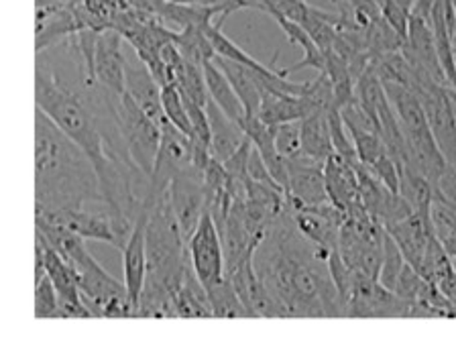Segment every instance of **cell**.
<instances>
[{"instance_id": "obj_1", "label": "cell", "mask_w": 456, "mask_h": 342, "mask_svg": "<svg viewBox=\"0 0 456 342\" xmlns=\"http://www.w3.org/2000/svg\"><path fill=\"white\" fill-rule=\"evenodd\" d=\"M330 253L299 232L289 206L271 224L253 263L285 318H346L328 267Z\"/></svg>"}, {"instance_id": "obj_2", "label": "cell", "mask_w": 456, "mask_h": 342, "mask_svg": "<svg viewBox=\"0 0 456 342\" xmlns=\"http://www.w3.org/2000/svg\"><path fill=\"white\" fill-rule=\"evenodd\" d=\"M102 200L90 157L45 112L35 110V210H76Z\"/></svg>"}, {"instance_id": "obj_3", "label": "cell", "mask_w": 456, "mask_h": 342, "mask_svg": "<svg viewBox=\"0 0 456 342\" xmlns=\"http://www.w3.org/2000/svg\"><path fill=\"white\" fill-rule=\"evenodd\" d=\"M147 280L137 305V318H175L174 294L191 269L188 239L183 237L169 191L155 200L147 223Z\"/></svg>"}, {"instance_id": "obj_4", "label": "cell", "mask_w": 456, "mask_h": 342, "mask_svg": "<svg viewBox=\"0 0 456 342\" xmlns=\"http://www.w3.org/2000/svg\"><path fill=\"white\" fill-rule=\"evenodd\" d=\"M112 112L133 163L142 174L151 175L161 147V125L149 117L126 92H112Z\"/></svg>"}, {"instance_id": "obj_5", "label": "cell", "mask_w": 456, "mask_h": 342, "mask_svg": "<svg viewBox=\"0 0 456 342\" xmlns=\"http://www.w3.org/2000/svg\"><path fill=\"white\" fill-rule=\"evenodd\" d=\"M411 92L422 104L428 125H430L434 139H436L442 155L446 157L448 166L456 167V109L451 96V86H442L424 71L416 69Z\"/></svg>"}, {"instance_id": "obj_6", "label": "cell", "mask_w": 456, "mask_h": 342, "mask_svg": "<svg viewBox=\"0 0 456 342\" xmlns=\"http://www.w3.org/2000/svg\"><path fill=\"white\" fill-rule=\"evenodd\" d=\"M41 212V210H35ZM47 214V216L55 218L57 223L68 226L69 231L80 234L86 240H100L106 242V245H112L123 251L128 237L133 232V224H128L117 214L112 212L109 204L104 202H94L88 206H82V208L76 210H61V212H41Z\"/></svg>"}, {"instance_id": "obj_7", "label": "cell", "mask_w": 456, "mask_h": 342, "mask_svg": "<svg viewBox=\"0 0 456 342\" xmlns=\"http://www.w3.org/2000/svg\"><path fill=\"white\" fill-rule=\"evenodd\" d=\"M190 167H196L191 137L171 125L166 118L161 125V147L159 153H157V161L151 174V191H149V200L155 204V200L169 190L174 177Z\"/></svg>"}, {"instance_id": "obj_8", "label": "cell", "mask_w": 456, "mask_h": 342, "mask_svg": "<svg viewBox=\"0 0 456 342\" xmlns=\"http://www.w3.org/2000/svg\"><path fill=\"white\" fill-rule=\"evenodd\" d=\"M346 318H410V305L379 280L354 273L345 302Z\"/></svg>"}, {"instance_id": "obj_9", "label": "cell", "mask_w": 456, "mask_h": 342, "mask_svg": "<svg viewBox=\"0 0 456 342\" xmlns=\"http://www.w3.org/2000/svg\"><path fill=\"white\" fill-rule=\"evenodd\" d=\"M188 248L191 267H194L198 280L204 285L206 291L226 280L223 239H220L218 226L208 210L204 212L198 228L188 240Z\"/></svg>"}, {"instance_id": "obj_10", "label": "cell", "mask_w": 456, "mask_h": 342, "mask_svg": "<svg viewBox=\"0 0 456 342\" xmlns=\"http://www.w3.org/2000/svg\"><path fill=\"white\" fill-rule=\"evenodd\" d=\"M169 202L177 223L182 226L185 239H191V234L202 220L204 212L208 210V196H206L204 171L200 167H190L174 177L169 185Z\"/></svg>"}, {"instance_id": "obj_11", "label": "cell", "mask_w": 456, "mask_h": 342, "mask_svg": "<svg viewBox=\"0 0 456 342\" xmlns=\"http://www.w3.org/2000/svg\"><path fill=\"white\" fill-rule=\"evenodd\" d=\"M35 240H37L43 248L45 273L53 283L57 297H60L63 318H94V314H92V310L84 302L80 281H77L74 267L63 259L60 251H55L52 245H47L45 240L39 237H35Z\"/></svg>"}, {"instance_id": "obj_12", "label": "cell", "mask_w": 456, "mask_h": 342, "mask_svg": "<svg viewBox=\"0 0 456 342\" xmlns=\"http://www.w3.org/2000/svg\"><path fill=\"white\" fill-rule=\"evenodd\" d=\"M288 206L291 210L302 206H314L328 202L324 163L314 161L304 153L288 159V190H285Z\"/></svg>"}, {"instance_id": "obj_13", "label": "cell", "mask_w": 456, "mask_h": 342, "mask_svg": "<svg viewBox=\"0 0 456 342\" xmlns=\"http://www.w3.org/2000/svg\"><path fill=\"white\" fill-rule=\"evenodd\" d=\"M226 277L232 281L251 318H285L280 302L271 296V291L256 273L253 259L242 261L240 265L228 271Z\"/></svg>"}, {"instance_id": "obj_14", "label": "cell", "mask_w": 456, "mask_h": 342, "mask_svg": "<svg viewBox=\"0 0 456 342\" xmlns=\"http://www.w3.org/2000/svg\"><path fill=\"white\" fill-rule=\"evenodd\" d=\"M96 80L114 94L126 92V57L123 53V35L117 28H106L98 35Z\"/></svg>"}, {"instance_id": "obj_15", "label": "cell", "mask_w": 456, "mask_h": 342, "mask_svg": "<svg viewBox=\"0 0 456 342\" xmlns=\"http://www.w3.org/2000/svg\"><path fill=\"white\" fill-rule=\"evenodd\" d=\"M324 180L330 202L334 206H338L346 216L365 210L361 198L359 175H356V169L351 163H346L342 157L334 153L330 159L324 163Z\"/></svg>"}, {"instance_id": "obj_16", "label": "cell", "mask_w": 456, "mask_h": 342, "mask_svg": "<svg viewBox=\"0 0 456 342\" xmlns=\"http://www.w3.org/2000/svg\"><path fill=\"white\" fill-rule=\"evenodd\" d=\"M385 231L395 239V242L405 256V261H408L410 265L419 273L426 251H428V245H430V240L436 237L432 218H426L422 214L411 212L408 218L385 226Z\"/></svg>"}, {"instance_id": "obj_17", "label": "cell", "mask_w": 456, "mask_h": 342, "mask_svg": "<svg viewBox=\"0 0 456 342\" xmlns=\"http://www.w3.org/2000/svg\"><path fill=\"white\" fill-rule=\"evenodd\" d=\"M151 210L142 214L134 224L131 237H128L126 245L123 248V271H125V285L128 291V297L134 304V308L139 305V299L145 288L147 280V223Z\"/></svg>"}, {"instance_id": "obj_18", "label": "cell", "mask_w": 456, "mask_h": 342, "mask_svg": "<svg viewBox=\"0 0 456 342\" xmlns=\"http://www.w3.org/2000/svg\"><path fill=\"white\" fill-rule=\"evenodd\" d=\"M161 90L163 88L153 77L151 69L139 57L126 60V94L159 125H163V120H166Z\"/></svg>"}, {"instance_id": "obj_19", "label": "cell", "mask_w": 456, "mask_h": 342, "mask_svg": "<svg viewBox=\"0 0 456 342\" xmlns=\"http://www.w3.org/2000/svg\"><path fill=\"white\" fill-rule=\"evenodd\" d=\"M206 112H208L210 134H212L210 155L220 163H224L239 151V147L245 142L247 134L239 123H234L232 118H228L226 114L220 110V106L214 102L212 98H208Z\"/></svg>"}, {"instance_id": "obj_20", "label": "cell", "mask_w": 456, "mask_h": 342, "mask_svg": "<svg viewBox=\"0 0 456 342\" xmlns=\"http://www.w3.org/2000/svg\"><path fill=\"white\" fill-rule=\"evenodd\" d=\"M214 61L224 71L228 82L232 84L234 92L239 94L240 102L245 104L247 117H256L263 100V86L259 77H256V71L248 66H242L239 61L226 60L223 55H214Z\"/></svg>"}, {"instance_id": "obj_21", "label": "cell", "mask_w": 456, "mask_h": 342, "mask_svg": "<svg viewBox=\"0 0 456 342\" xmlns=\"http://www.w3.org/2000/svg\"><path fill=\"white\" fill-rule=\"evenodd\" d=\"M312 112H316V106L312 104L308 96H288L263 90L259 118L269 126L294 123V120H302Z\"/></svg>"}, {"instance_id": "obj_22", "label": "cell", "mask_w": 456, "mask_h": 342, "mask_svg": "<svg viewBox=\"0 0 456 342\" xmlns=\"http://www.w3.org/2000/svg\"><path fill=\"white\" fill-rule=\"evenodd\" d=\"M204 77H206V86H208V94L220 106L228 118H232L234 123H242L247 118V110L245 104L240 102V98L237 92H234L232 84L228 82V77L214 57L208 61H204Z\"/></svg>"}, {"instance_id": "obj_23", "label": "cell", "mask_w": 456, "mask_h": 342, "mask_svg": "<svg viewBox=\"0 0 456 342\" xmlns=\"http://www.w3.org/2000/svg\"><path fill=\"white\" fill-rule=\"evenodd\" d=\"M299 123H302V153L314 161L326 163L334 155L328 112L316 110Z\"/></svg>"}, {"instance_id": "obj_24", "label": "cell", "mask_w": 456, "mask_h": 342, "mask_svg": "<svg viewBox=\"0 0 456 342\" xmlns=\"http://www.w3.org/2000/svg\"><path fill=\"white\" fill-rule=\"evenodd\" d=\"M273 19L277 20V25H280L281 31L285 33V37H288L291 43H296V45L302 47L304 52V60L296 63V66L288 68V71H297L302 68H312L316 71H324V63H326V55L322 49H320L314 39L310 37V33L305 31V28L296 23V20H291L288 17H281V14H273Z\"/></svg>"}, {"instance_id": "obj_25", "label": "cell", "mask_w": 456, "mask_h": 342, "mask_svg": "<svg viewBox=\"0 0 456 342\" xmlns=\"http://www.w3.org/2000/svg\"><path fill=\"white\" fill-rule=\"evenodd\" d=\"M175 47L180 49L185 61L198 63V66H204V61L212 60L214 47L208 39V35L204 33V28L200 27H185L175 33Z\"/></svg>"}, {"instance_id": "obj_26", "label": "cell", "mask_w": 456, "mask_h": 342, "mask_svg": "<svg viewBox=\"0 0 456 342\" xmlns=\"http://www.w3.org/2000/svg\"><path fill=\"white\" fill-rule=\"evenodd\" d=\"M206 294H208L214 318H251V314L245 308V304H242V299L239 297L237 289H234L228 277L210 288Z\"/></svg>"}, {"instance_id": "obj_27", "label": "cell", "mask_w": 456, "mask_h": 342, "mask_svg": "<svg viewBox=\"0 0 456 342\" xmlns=\"http://www.w3.org/2000/svg\"><path fill=\"white\" fill-rule=\"evenodd\" d=\"M432 224L442 247L448 255L456 256V208L438 194L432 200Z\"/></svg>"}, {"instance_id": "obj_28", "label": "cell", "mask_w": 456, "mask_h": 342, "mask_svg": "<svg viewBox=\"0 0 456 342\" xmlns=\"http://www.w3.org/2000/svg\"><path fill=\"white\" fill-rule=\"evenodd\" d=\"M405 256L402 253V248L395 242V239L385 231V239H383V261H381V273H379V281L385 285V288L394 291L399 273L405 267Z\"/></svg>"}, {"instance_id": "obj_29", "label": "cell", "mask_w": 456, "mask_h": 342, "mask_svg": "<svg viewBox=\"0 0 456 342\" xmlns=\"http://www.w3.org/2000/svg\"><path fill=\"white\" fill-rule=\"evenodd\" d=\"M161 98H163V110H166V118L171 125L180 128L185 134L194 137V126H191L188 109H185L182 92L177 90V86H166L161 90Z\"/></svg>"}, {"instance_id": "obj_30", "label": "cell", "mask_w": 456, "mask_h": 342, "mask_svg": "<svg viewBox=\"0 0 456 342\" xmlns=\"http://www.w3.org/2000/svg\"><path fill=\"white\" fill-rule=\"evenodd\" d=\"M35 318H63L60 297H57V291L49 275L43 277L41 281H35Z\"/></svg>"}, {"instance_id": "obj_31", "label": "cell", "mask_w": 456, "mask_h": 342, "mask_svg": "<svg viewBox=\"0 0 456 342\" xmlns=\"http://www.w3.org/2000/svg\"><path fill=\"white\" fill-rule=\"evenodd\" d=\"M271 128H273L277 151H280L285 159L302 153V123H299V120H294V123H280Z\"/></svg>"}, {"instance_id": "obj_32", "label": "cell", "mask_w": 456, "mask_h": 342, "mask_svg": "<svg viewBox=\"0 0 456 342\" xmlns=\"http://www.w3.org/2000/svg\"><path fill=\"white\" fill-rule=\"evenodd\" d=\"M434 3H436V0H416V3H413L411 14H418V17H424V19L430 20Z\"/></svg>"}, {"instance_id": "obj_33", "label": "cell", "mask_w": 456, "mask_h": 342, "mask_svg": "<svg viewBox=\"0 0 456 342\" xmlns=\"http://www.w3.org/2000/svg\"><path fill=\"white\" fill-rule=\"evenodd\" d=\"M381 3V0H379ZM387 3H394V4H399V6H403L405 11H413V3H416V0H387Z\"/></svg>"}, {"instance_id": "obj_34", "label": "cell", "mask_w": 456, "mask_h": 342, "mask_svg": "<svg viewBox=\"0 0 456 342\" xmlns=\"http://www.w3.org/2000/svg\"><path fill=\"white\" fill-rule=\"evenodd\" d=\"M452 49H454V61H456V28H454V33H452Z\"/></svg>"}, {"instance_id": "obj_35", "label": "cell", "mask_w": 456, "mask_h": 342, "mask_svg": "<svg viewBox=\"0 0 456 342\" xmlns=\"http://www.w3.org/2000/svg\"><path fill=\"white\" fill-rule=\"evenodd\" d=\"M332 3H334V4H340V0H332Z\"/></svg>"}]
</instances>
